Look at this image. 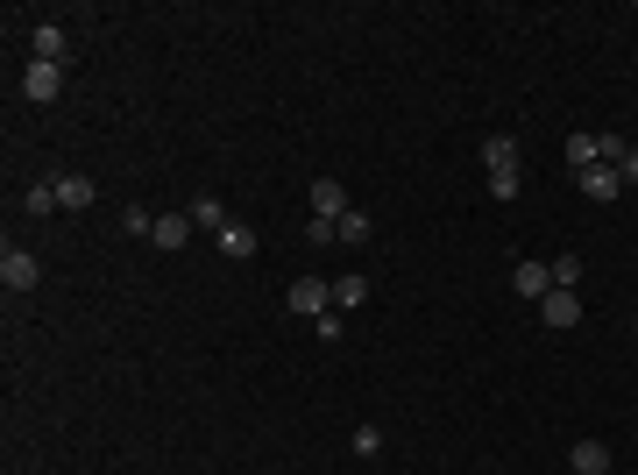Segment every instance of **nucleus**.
I'll return each mask as SVG.
<instances>
[{
  "instance_id": "obj_5",
  "label": "nucleus",
  "mask_w": 638,
  "mask_h": 475,
  "mask_svg": "<svg viewBox=\"0 0 638 475\" xmlns=\"http://www.w3.org/2000/svg\"><path fill=\"white\" fill-rule=\"evenodd\" d=\"M511 291H518V298H525V305H539V298H546V291H553V270H546V263H532V256H525V263H518V270H511Z\"/></svg>"
},
{
  "instance_id": "obj_6",
  "label": "nucleus",
  "mask_w": 638,
  "mask_h": 475,
  "mask_svg": "<svg viewBox=\"0 0 638 475\" xmlns=\"http://www.w3.org/2000/svg\"><path fill=\"white\" fill-rule=\"evenodd\" d=\"M312 213H319V220L355 213V206H348V185H341V178H312Z\"/></svg>"
},
{
  "instance_id": "obj_19",
  "label": "nucleus",
  "mask_w": 638,
  "mask_h": 475,
  "mask_svg": "<svg viewBox=\"0 0 638 475\" xmlns=\"http://www.w3.org/2000/svg\"><path fill=\"white\" fill-rule=\"evenodd\" d=\"M546 270H553V284H561V291H575V284H582V256H553Z\"/></svg>"
},
{
  "instance_id": "obj_10",
  "label": "nucleus",
  "mask_w": 638,
  "mask_h": 475,
  "mask_svg": "<svg viewBox=\"0 0 638 475\" xmlns=\"http://www.w3.org/2000/svg\"><path fill=\"white\" fill-rule=\"evenodd\" d=\"M582 192H589V199H596V206H610V199H617V192H624V178H617V171H610V164H589V171H582Z\"/></svg>"
},
{
  "instance_id": "obj_15",
  "label": "nucleus",
  "mask_w": 638,
  "mask_h": 475,
  "mask_svg": "<svg viewBox=\"0 0 638 475\" xmlns=\"http://www.w3.org/2000/svg\"><path fill=\"white\" fill-rule=\"evenodd\" d=\"M22 213H36V220H50V213H57V178H43V185H29V192H22Z\"/></svg>"
},
{
  "instance_id": "obj_16",
  "label": "nucleus",
  "mask_w": 638,
  "mask_h": 475,
  "mask_svg": "<svg viewBox=\"0 0 638 475\" xmlns=\"http://www.w3.org/2000/svg\"><path fill=\"white\" fill-rule=\"evenodd\" d=\"M334 305H348V312H355V305H369V277H362V270L334 277Z\"/></svg>"
},
{
  "instance_id": "obj_7",
  "label": "nucleus",
  "mask_w": 638,
  "mask_h": 475,
  "mask_svg": "<svg viewBox=\"0 0 638 475\" xmlns=\"http://www.w3.org/2000/svg\"><path fill=\"white\" fill-rule=\"evenodd\" d=\"M213 249H220V256H227V263H249V256H256V227H249V220H227V227H220V242H213Z\"/></svg>"
},
{
  "instance_id": "obj_11",
  "label": "nucleus",
  "mask_w": 638,
  "mask_h": 475,
  "mask_svg": "<svg viewBox=\"0 0 638 475\" xmlns=\"http://www.w3.org/2000/svg\"><path fill=\"white\" fill-rule=\"evenodd\" d=\"M568 468H575V475H610V447H603V440H575Z\"/></svg>"
},
{
  "instance_id": "obj_22",
  "label": "nucleus",
  "mask_w": 638,
  "mask_h": 475,
  "mask_svg": "<svg viewBox=\"0 0 638 475\" xmlns=\"http://www.w3.org/2000/svg\"><path fill=\"white\" fill-rule=\"evenodd\" d=\"M312 327H319V341H327V348H334V341L348 334V327H341V312H319V320H312Z\"/></svg>"
},
{
  "instance_id": "obj_25",
  "label": "nucleus",
  "mask_w": 638,
  "mask_h": 475,
  "mask_svg": "<svg viewBox=\"0 0 638 475\" xmlns=\"http://www.w3.org/2000/svg\"><path fill=\"white\" fill-rule=\"evenodd\" d=\"M617 178H624V185H638V142L624 149V164H617Z\"/></svg>"
},
{
  "instance_id": "obj_2",
  "label": "nucleus",
  "mask_w": 638,
  "mask_h": 475,
  "mask_svg": "<svg viewBox=\"0 0 638 475\" xmlns=\"http://www.w3.org/2000/svg\"><path fill=\"white\" fill-rule=\"evenodd\" d=\"M539 320H546L553 334H568V327H582V291H561V284H553V291L539 298Z\"/></svg>"
},
{
  "instance_id": "obj_9",
  "label": "nucleus",
  "mask_w": 638,
  "mask_h": 475,
  "mask_svg": "<svg viewBox=\"0 0 638 475\" xmlns=\"http://www.w3.org/2000/svg\"><path fill=\"white\" fill-rule=\"evenodd\" d=\"M29 50H36L43 64H64V50H71V36H64L57 22H36V29H29Z\"/></svg>"
},
{
  "instance_id": "obj_23",
  "label": "nucleus",
  "mask_w": 638,
  "mask_h": 475,
  "mask_svg": "<svg viewBox=\"0 0 638 475\" xmlns=\"http://www.w3.org/2000/svg\"><path fill=\"white\" fill-rule=\"evenodd\" d=\"M121 234H156V220H149L142 206H128V213H121Z\"/></svg>"
},
{
  "instance_id": "obj_8",
  "label": "nucleus",
  "mask_w": 638,
  "mask_h": 475,
  "mask_svg": "<svg viewBox=\"0 0 638 475\" xmlns=\"http://www.w3.org/2000/svg\"><path fill=\"white\" fill-rule=\"evenodd\" d=\"M93 199H100V185H93L86 171H71V178H57V206H64V213H86Z\"/></svg>"
},
{
  "instance_id": "obj_3",
  "label": "nucleus",
  "mask_w": 638,
  "mask_h": 475,
  "mask_svg": "<svg viewBox=\"0 0 638 475\" xmlns=\"http://www.w3.org/2000/svg\"><path fill=\"white\" fill-rule=\"evenodd\" d=\"M0 284H8V291H36V284H43V263L8 242V249H0Z\"/></svg>"
},
{
  "instance_id": "obj_14",
  "label": "nucleus",
  "mask_w": 638,
  "mask_h": 475,
  "mask_svg": "<svg viewBox=\"0 0 638 475\" xmlns=\"http://www.w3.org/2000/svg\"><path fill=\"white\" fill-rule=\"evenodd\" d=\"M192 227H206L213 242H220V227H227V206H220L213 192H199V199H192Z\"/></svg>"
},
{
  "instance_id": "obj_18",
  "label": "nucleus",
  "mask_w": 638,
  "mask_h": 475,
  "mask_svg": "<svg viewBox=\"0 0 638 475\" xmlns=\"http://www.w3.org/2000/svg\"><path fill=\"white\" fill-rule=\"evenodd\" d=\"M568 164H575V171L603 164V149H596V135H568Z\"/></svg>"
},
{
  "instance_id": "obj_21",
  "label": "nucleus",
  "mask_w": 638,
  "mask_h": 475,
  "mask_svg": "<svg viewBox=\"0 0 638 475\" xmlns=\"http://www.w3.org/2000/svg\"><path fill=\"white\" fill-rule=\"evenodd\" d=\"M518 192H525L518 171H490V199H518Z\"/></svg>"
},
{
  "instance_id": "obj_4",
  "label": "nucleus",
  "mask_w": 638,
  "mask_h": 475,
  "mask_svg": "<svg viewBox=\"0 0 638 475\" xmlns=\"http://www.w3.org/2000/svg\"><path fill=\"white\" fill-rule=\"evenodd\" d=\"M22 93L43 107V100H57L64 93V64H43V57H29V71H22Z\"/></svg>"
},
{
  "instance_id": "obj_20",
  "label": "nucleus",
  "mask_w": 638,
  "mask_h": 475,
  "mask_svg": "<svg viewBox=\"0 0 638 475\" xmlns=\"http://www.w3.org/2000/svg\"><path fill=\"white\" fill-rule=\"evenodd\" d=\"M305 242H312V249H327V242H341V227H334V220H319V213H312V220H305Z\"/></svg>"
},
{
  "instance_id": "obj_1",
  "label": "nucleus",
  "mask_w": 638,
  "mask_h": 475,
  "mask_svg": "<svg viewBox=\"0 0 638 475\" xmlns=\"http://www.w3.org/2000/svg\"><path fill=\"white\" fill-rule=\"evenodd\" d=\"M291 312H305V320H319V312H334V284L327 277H291Z\"/></svg>"
},
{
  "instance_id": "obj_12",
  "label": "nucleus",
  "mask_w": 638,
  "mask_h": 475,
  "mask_svg": "<svg viewBox=\"0 0 638 475\" xmlns=\"http://www.w3.org/2000/svg\"><path fill=\"white\" fill-rule=\"evenodd\" d=\"M185 234H192V213H156V234H149V242H156V249H185Z\"/></svg>"
},
{
  "instance_id": "obj_24",
  "label": "nucleus",
  "mask_w": 638,
  "mask_h": 475,
  "mask_svg": "<svg viewBox=\"0 0 638 475\" xmlns=\"http://www.w3.org/2000/svg\"><path fill=\"white\" fill-rule=\"evenodd\" d=\"M355 454H362V461L383 454V433H376V426H355Z\"/></svg>"
},
{
  "instance_id": "obj_13",
  "label": "nucleus",
  "mask_w": 638,
  "mask_h": 475,
  "mask_svg": "<svg viewBox=\"0 0 638 475\" xmlns=\"http://www.w3.org/2000/svg\"><path fill=\"white\" fill-rule=\"evenodd\" d=\"M483 164L490 171H518V135H483Z\"/></svg>"
},
{
  "instance_id": "obj_17",
  "label": "nucleus",
  "mask_w": 638,
  "mask_h": 475,
  "mask_svg": "<svg viewBox=\"0 0 638 475\" xmlns=\"http://www.w3.org/2000/svg\"><path fill=\"white\" fill-rule=\"evenodd\" d=\"M334 227H341V242H348V249H362V242H369V227H376V220H369V213H362V206H355V213H341V220H334Z\"/></svg>"
}]
</instances>
